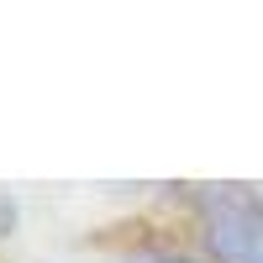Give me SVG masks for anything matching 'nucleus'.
<instances>
[{"label": "nucleus", "instance_id": "nucleus-2", "mask_svg": "<svg viewBox=\"0 0 263 263\" xmlns=\"http://www.w3.org/2000/svg\"><path fill=\"white\" fill-rule=\"evenodd\" d=\"M116 263H211V258H200L195 248H174V242H153V237H142V242H126L116 253Z\"/></svg>", "mask_w": 263, "mask_h": 263}, {"label": "nucleus", "instance_id": "nucleus-1", "mask_svg": "<svg viewBox=\"0 0 263 263\" xmlns=\"http://www.w3.org/2000/svg\"><path fill=\"white\" fill-rule=\"evenodd\" d=\"M195 253L211 263H263V200L253 184H190Z\"/></svg>", "mask_w": 263, "mask_h": 263}, {"label": "nucleus", "instance_id": "nucleus-3", "mask_svg": "<svg viewBox=\"0 0 263 263\" xmlns=\"http://www.w3.org/2000/svg\"><path fill=\"white\" fill-rule=\"evenodd\" d=\"M21 237V195L0 190V242H16Z\"/></svg>", "mask_w": 263, "mask_h": 263}, {"label": "nucleus", "instance_id": "nucleus-4", "mask_svg": "<svg viewBox=\"0 0 263 263\" xmlns=\"http://www.w3.org/2000/svg\"><path fill=\"white\" fill-rule=\"evenodd\" d=\"M253 190H258V200H263V184H253Z\"/></svg>", "mask_w": 263, "mask_h": 263}]
</instances>
